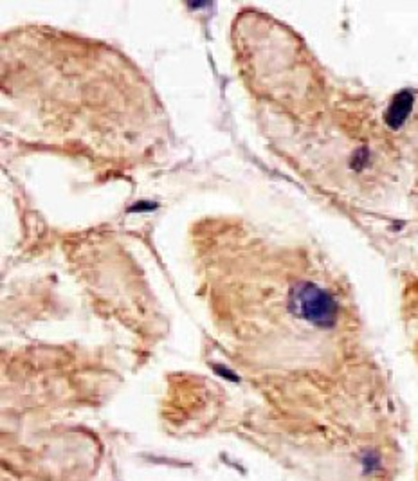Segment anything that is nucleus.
<instances>
[{
	"mask_svg": "<svg viewBox=\"0 0 418 481\" xmlns=\"http://www.w3.org/2000/svg\"><path fill=\"white\" fill-rule=\"evenodd\" d=\"M382 462L379 453L375 451H368V453L363 454V472L364 474H373L381 469Z\"/></svg>",
	"mask_w": 418,
	"mask_h": 481,
	"instance_id": "nucleus-3",
	"label": "nucleus"
},
{
	"mask_svg": "<svg viewBox=\"0 0 418 481\" xmlns=\"http://www.w3.org/2000/svg\"><path fill=\"white\" fill-rule=\"evenodd\" d=\"M413 105L415 96L411 91H400L399 94H395L390 109L384 114V121H386L388 126L393 130H399L408 121L409 114L413 111Z\"/></svg>",
	"mask_w": 418,
	"mask_h": 481,
	"instance_id": "nucleus-2",
	"label": "nucleus"
},
{
	"mask_svg": "<svg viewBox=\"0 0 418 481\" xmlns=\"http://www.w3.org/2000/svg\"><path fill=\"white\" fill-rule=\"evenodd\" d=\"M289 308L299 319L319 328H332L337 323L339 305L330 294L314 281H298L289 292Z\"/></svg>",
	"mask_w": 418,
	"mask_h": 481,
	"instance_id": "nucleus-1",
	"label": "nucleus"
}]
</instances>
